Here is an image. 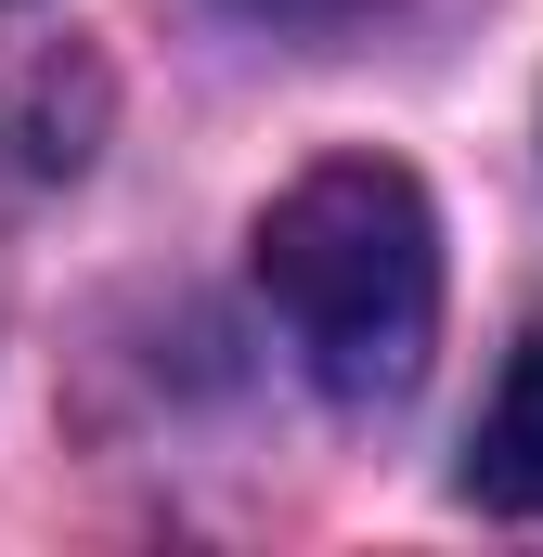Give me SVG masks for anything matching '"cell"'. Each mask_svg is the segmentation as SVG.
<instances>
[{
  "mask_svg": "<svg viewBox=\"0 0 543 557\" xmlns=\"http://www.w3.org/2000/svg\"><path fill=\"white\" fill-rule=\"evenodd\" d=\"M247 13H285V26H324V13H376V0H247Z\"/></svg>",
  "mask_w": 543,
  "mask_h": 557,
  "instance_id": "cell-3",
  "label": "cell"
},
{
  "mask_svg": "<svg viewBox=\"0 0 543 557\" xmlns=\"http://www.w3.org/2000/svg\"><path fill=\"white\" fill-rule=\"evenodd\" d=\"M260 298L324 403L376 416L427 376L440 337V221L389 156H324L260 208Z\"/></svg>",
  "mask_w": 543,
  "mask_h": 557,
  "instance_id": "cell-1",
  "label": "cell"
},
{
  "mask_svg": "<svg viewBox=\"0 0 543 557\" xmlns=\"http://www.w3.org/2000/svg\"><path fill=\"white\" fill-rule=\"evenodd\" d=\"M466 493H479V506H505V519H543V324L505 350V376H492V403H479Z\"/></svg>",
  "mask_w": 543,
  "mask_h": 557,
  "instance_id": "cell-2",
  "label": "cell"
}]
</instances>
